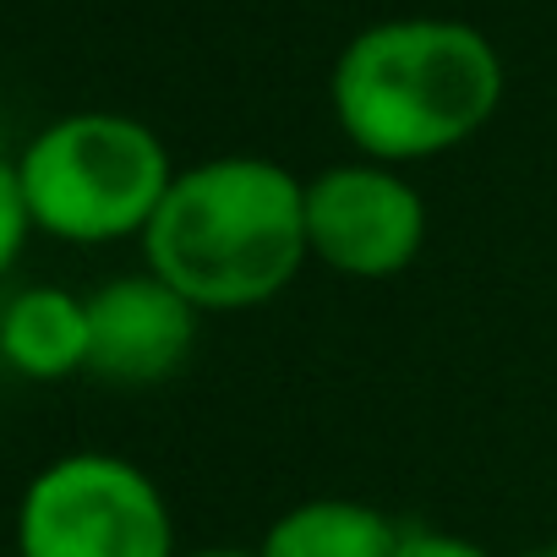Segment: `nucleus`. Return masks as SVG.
Instances as JSON below:
<instances>
[{
    "label": "nucleus",
    "instance_id": "obj_1",
    "mask_svg": "<svg viewBox=\"0 0 557 557\" xmlns=\"http://www.w3.org/2000/svg\"><path fill=\"white\" fill-rule=\"evenodd\" d=\"M307 262V181L262 153L175 170L143 230V268L197 312H257L285 296Z\"/></svg>",
    "mask_w": 557,
    "mask_h": 557
},
{
    "label": "nucleus",
    "instance_id": "obj_2",
    "mask_svg": "<svg viewBox=\"0 0 557 557\" xmlns=\"http://www.w3.org/2000/svg\"><path fill=\"white\" fill-rule=\"evenodd\" d=\"M329 104L372 164L443 159L497 115L503 55L459 17H388L339 50Z\"/></svg>",
    "mask_w": 557,
    "mask_h": 557
},
{
    "label": "nucleus",
    "instance_id": "obj_3",
    "mask_svg": "<svg viewBox=\"0 0 557 557\" xmlns=\"http://www.w3.org/2000/svg\"><path fill=\"white\" fill-rule=\"evenodd\" d=\"M23 202L39 235L72 246L143 240L175 164L164 137L121 110H77L50 121L17 153Z\"/></svg>",
    "mask_w": 557,
    "mask_h": 557
},
{
    "label": "nucleus",
    "instance_id": "obj_4",
    "mask_svg": "<svg viewBox=\"0 0 557 557\" xmlns=\"http://www.w3.org/2000/svg\"><path fill=\"white\" fill-rule=\"evenodd\" d=\"M17 557H181L159 481L121 454H61L17 503Z\"/></svg>",
    "mask_w": 557,
    "mask_h": 557
},
{
    "label": "nucleus",
    "instance_id": "obj_5",
    "mask_svg": "<svg viewBox=\"0 0 557 557\" xmlns=\"http://www.w3.org/2000/svg\"><path fill=\"white\" fill-rule=\"evenodd\" d=\"M307 246L329 273L394 278L426 246V197L394 164H329L307 181Z\"/></svg>",
    "mask_w": 557,
    "mask_h": 557
},
{
    "label": "nucleus",
    "instance_id": "obj_6",
    "mask_svg": "<svg viewBox=\"0 0 557 557\" xmlns=\"http://www.w3.org/2000/svg\"><path fill=\"white\" fill-rule=\"evenodd\" d=\"M197 307L159 273H121L88 296V372L115 388L170 383L197 345Z\"/></svg>",
    "mask_w": 557,
    "mask_h": 557
},
{
    "label": "nucleus",
    "instance_id": "obj_7",
    "mask_svg": "<svg viewBox=\"0 0 557 557\" xmlns=\"http://www.w3.org/2000/svg\"><path fill=\"white\" fill-rule=\"evenodd\" d=\"M0 361L34 383L88 372V296H72L61 285L12 296L0 312Z\"/></svg>",
    "mask_w": 557,
    "mask_h": 557
},
{
    "label": "nucleus",
    "instance_id": "obj_8",
    "mask_svg": "<svg viewBox=\"0 0 557 557\" xmlns=\"http://www.w3.org/2000/svg\"><path fill=\"white\" fill-rule=\"evenodd\" d=\"M405 541V524L361 497H307L285 508L257 557H394Z\"/></svg>",
    "mask_w": 557,
    "mask_h": 557
},
{
    "label": "nucleus",
    "instance_id": "obj_9",
    "mask_svg": "<svg viewBox=\"0 0 557 557\" xmlns=\"http://www.w3.org/2000/svg\"><path fill=\"white\" fill-rule=\"evenodd\" d=\"M34 235V219H28V202H23V181H17V159L0 153V278H7L23 257Z\"/></svg>",
    "mask_w": 557,
    "mask_h": 557
},
{
    "label": "nucleus",
    "instance_id": "obj_10",
    "mask_svg": "<svg viewBox=\"0 0 557 557\" xmlns=\"http://www.w3.org/2000/svg\"><path fill=\"white\" fill-rule=\"evenodd\" d=\"M394 557H492L486 546H475L470 535L454 530H426V524H405V541Z\"/></svg>",
    "mask_w": 557,
    "mask_h": 557
},
{
    "label": "nucleus",
    "instance_id": "obj_11",
    "mask_svg": "<svg viewBox=\"0 0 557 557\" xmlns=\"http://www.w3.org/2000/svg\"><path fill=\"white\" fill-rule=\"evenodd\" d=\"M181 557H257L246 546H197V552H181Z\"/></svg>",
    "mask_w": 557,
    "mask_h": 557
},
{
    "label": "nucleus",
    "instance_id": "obj_12",
    "mask_svg": "<svg viewBox=\"0 0 557 557\" xmlns=\"http://www.w3.org/2000/svg\"><path fill=\"white\" fill-rule=\"evenodd\" d=\"M519 557H557V541H546V546H530V552H519Z\"/></svg>",
    "mask_w": 557,
    "mask_h": 557
}]
</instances>
